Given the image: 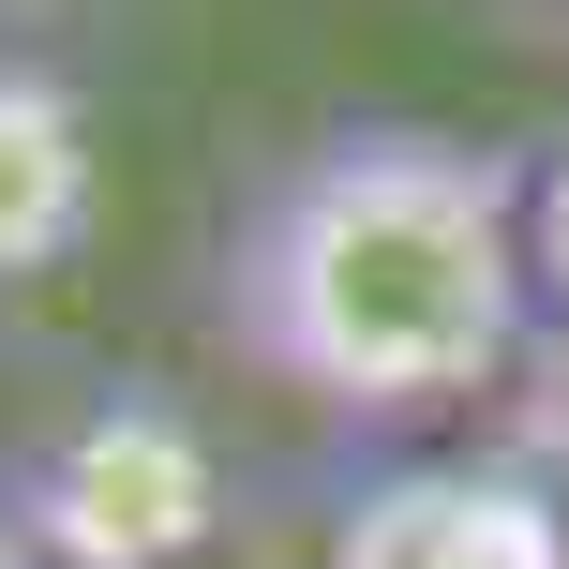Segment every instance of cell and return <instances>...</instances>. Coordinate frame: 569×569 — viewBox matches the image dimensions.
<instances>
[{
  "label": "cell",
  "instance_id": "cell-7",
  "mask_svg": "<svg viewBox=\"0 0 569 569\" xmlns=\"http://www.w3.org/2000/svg\"><path fill=\"white\" fill-rule=\"evenodd\" d=\"M46 16L60 0H0V46H46Z\"/></svg>",
  "mask_w": 569,
  "mask_h": 569
},
{
  "label": "cell",
  "instance_id": "cell-4",
  "mask_svg": "<svg viewBox=\"0 0 569 569\" xmlns=\"http://www.w3.org/2000/svg\"><path fill=\"white\" fill-rule=\"evenodd\" d=\"M90 196H106L90 90L60 76V46H0V300L90 240Z\"/></svg>",
  "mask_w": 569,
  "mask_h": 569
},
{
  "label": "cell",
  "instance_id": "cell-3",
  "mask_svg": "<svg viewBox=\"0 0 569 569\" xmlns=\"http://www.w3.org/2000/svg\"><path fill=\"white\" fill-rule=\"evenodd\" d=\"M300 569H569V495L525 450H405L330 495Z\"/></svg>",
  "mask_w": 569,
  "mask_h": 569
},
{
  "label": "cell",
  "instance_id": "cell-6",
  "mask_svg": "<svg viewBox=\"0 0 569 569\" xmlns=\"http://www.w3.org/2000/svg\"><path fill=\"white\" fill-rule=\"evenodd\" d=\"M510 450L569 495V360H525V435H510Z\"/></svg>",
  "mask_w": 569,
  "mask_h": 569
},
{
  "label": "cell",
  "instance_id": "cell-1",
  "mask_svg": "<svg viewBox=\"0 0 569 569\" xmlns=\"http://www.w3.org/2000/svg\"><path fill=\"white\" fill-rule=\"evenodd\" d=\"M525 166L540 150L465 120H315L226 210L210 330L256 390L345 435H405L450 405L525 390L540 300H525Z\"/></svg>",
  "mask_w": 569,
  "mask_h": 569
},
{
  "label": "cell",
  "instance_id": "cell-9",
  "mask_svg": "<svg viewBox=\"0 0 569 569\" xmlns=\"http://www.w3.org/2000/svg\"><path fill=\"white\" fill-rule=\"evenodd\" d=\"M555 16H569V0H555Z\"/></svg>",
  "mask_w": 569,
  "mask_h": 569
},
{
  "label": "cell",
  "instance_id": "cell-2",
  "mask_svg": "<svg viewBox=\"0 0 569 569\" xmlns=\"http://www.w3.org/2000/svg\"><path fill=\"white\" fill-rule=\"evenodd\" d=\"M0 495H16V525L46 540V569H180V555L210 540V510H226L210 435L180 420L166 390L60 405V420L0 465Z\"/></svg>",
  "mask_w": 569,
  "mask_h": 569
},
{
  "label": "cell",
  "instance_id": "cell-8",
  "mask_svg": "<svg viewBox=\"0 0 569 569\" xmlns=\"http://www.w3.org/2000/svg\"><path fill=\"white\" fill-rule=\"evenodd\" d=\"M0 569H46V540L16 525V495H0Z\"/></svg>",
  "mask_w": 569,
  "mask_h": 569
},
{
  "label": "cell",
  "instance_id": "cell-5",
  "mask_svg": "<svg viewBox=\"0 0 569 569\" xmlns=\"http://www.w3.org/2000/svg\"><path fill=\"white\" fill-rule=\"evenodd\" d=\"M525 300H540V360H569V136L525 166Z\"/></svg>",
  "mask_w": 569,
  "mask_h": 569
}]
</instances>
